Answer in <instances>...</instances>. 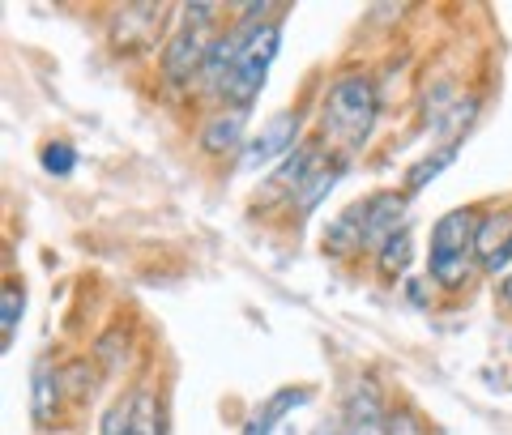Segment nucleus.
<instances>
[{
	"mask_svg": "<svg viewBox=\"0 0 512 435\" xmlns=\"http://www.w3.org/2000/svg\"><path fill=\"white\" fill-rule=\"evenodd\" d=\"M376 111H380V99H376V86L367 82V77H359V73L338 77L325 94L329 141H338L342 150H359L376 124Z\"/></svg>",
	"mask_w": 512,
	"mask_h": 435,
	"instance_id": "nucleus-1",
	"label": "nucleus"
},
{
	"mask_svg": "<svg viewBox=\"0 0 512 435\" xmlns=\"http://www.w3.org/2000/svg\"><path fill=\"white\" fill-rule=\"evenodd\" d=\"M478 252V218L474 209H453L431 227V252H427V273L440 286L457 290L470 278V261Z\"/></svg>",
	"mask_w": 512,
	"mask_h": 435,
	"instance_id": "nucleus-2",
	"label": "nucleus"
},
{
	"mask_svg": "<svg viewBox=\"0 0 512 435\" xmlns=\"http://www.w3.org/2000/svg\"><path fill=\"white\" fill-rule=\"evenodd\" d=\"M214 18H218L214 5H188L184 9V22L175 26V35H171L167 52H163L167 82L180 86L192 73L205 69V56H210V47H214V26H210Z\"/></svg>",
	"mask_w": 512,
	"mask_h": 435,
	"instance_id": "nucleus-3",
	"label": "nucleus"
},
{
	"mask_svg": "<svg viewBox=\"0 0 512 435\" xmlns=\"http://www.w3.org/2000/svg\"><path fill=\"white\" fill-rule=\"evenodd\" d=\"M282 47V26L278 22H261L252 30V39L244 43V52H239V64L231 73V86H227V99L235 103V111H244L256 103V94H261L269 69H274V56Z\"/></svg>",
	"mask_w": 512,
	"mask_h": 435,
	"instance_id": "nucleus-4",
	"label": "nucleus"
},
{
	"mask_svg": "<svg viewBox=\"0 0 512 435\" xmlns=\"http://www.w3.org/2000/svg\"><path fill=\"white\" fill-rule=\"evenodd\" d=\"M299 137V116L295 111H282V116L269 120L261 133H256L248 145H244V154H239V171H265V167H274L278 158L291 154V145Z\"/></svg>",
	"mask_w": 512,
	"mask_h": 435,
	"instance_id": "nucleus-5",
	"label": "nucleus"
},
{
	"mask_svg": "<svg viewBox=\"0 0 512 435\" xmlns=\"http://www.w3.org/2000/svg\"><path fill=\"white\" fill-rule=\"evenodd\" d=\"M342 435H389V414H384V401L372 380L350 384L346 410H342Z\"/></svg>",
	"mask_w": 512,
	"mask_h": 435,
	"instance_id": "nucleus-6",
	"label": "nucleus"
},
{
	"mask_svg": "<svg viewBox=\"0 0 512 435\" xmlns=\"http://www.w3.org/2000/svg\"><path fill=\"white\" fill-rule=\"evenodd\" d=\"M252 30L248 22H239L235 30H227L222 39H214L210 47V56H205V69H201V82L210 94H222L227 99V86H231V73H235V64H239V52H244V43L252 39Z\"/></svg>",
	"mask_w": 512,
	"mask_h": 435,
	"instance_id": "nucleus-7",
	"label": "nucleus"
},
{
	"mask_svg": "<svg viewBox=\"0 0 512 435\" xmlns=\"http://www.w3.org/2000/svg\"><path fill=\"white\" fill-rule=\"evenodd\" d=\"M423 116H427V128L436 137H457V133H466V124L474 116V103L470 99H461L457 90H431L427 94V107H423Z\"/></svg>",
	"mask_w": 512,
	"mask_h": 435,
	"instance_id": "nucleus-8",
	"label": "nucleus"
},
{
	"mask_svg": "<svg viewBox=\"0 0 512 435\" xmlns=\"http://www.w3.org/2000/svg\"><path fill=\"white\" fill-rule=\"evenodd\" d=\"M478 256L491 273H500L512 265V214H495L487 222H478Z\"/></svg>",
	"mask_w": 512,
	"mask_h": 435,
	"instance_id": "nucleus-9",
	"label": "nucleus"
},
{
	"mask_svg": "<svg viewBox=\"0 0 512 435\" xmlns=\"http://www.w3.org/2000/svg\"><path fill=\"white\" fill-rule=\"evenodd\" d=\"M308 397H312V389H282V393H274V397H269L265 406H261V414H256L252 423L244 427V435H269V431L282 423V414H286V410L303 406Z\"/></svg>",
	"mask_w": 512,
	"mask_h": 435,
	"instance_id": "nucleus-10",
	"label": "nucleus"
},
{
	"mask_svg": "<svg viewBox=\"0 0 512 435\" xmlns=\"http://www.w3.org/2000/svg\"><path fill=\"white\" fill-rule=\"evenodd\" d=\"M239 141H244V111H227V116L205 124V133H201V145L210 154H227Z\"/></svg>",
	"mask_w": 512,
	"mask_h": 435,
	"instance_id": "nucleus-11",
	"label": "nucleus"
},
{
	"mask_svg": "<svg viewBox=\"0 0 512 435\" xmlns=\"http://www.w3.org/2000/svg\"><path fill=\"white\" fill-rule=\"evenodd\" d=\"M30 414H35V423H47V418L56 414V372H52V363H35V372H30Z\"/></svg>",
	"mask_w": 512,
	"mask_h": 435,
	"instance_id": "nucleus-12",
	"label": "nucleus"
},
{
	"mask_svg": "<svg viewBox=\"0 0 512 435\" xmlns=\"http://www.w3.org/2000/svg\"><path fill=\"white\" fill-rule=\"evenodd\" d=\"M453 158H457V145H444V150L427 154L419 167H410V175H406V188H410V192H419L423 184H431V180H436L440 171H448V163H453Z\"/></svg>",
	"mask_w": 512,
	"mask_h": 435,
	"instance_id": "nucleus-13",
	"label": "nucleus"
},
{
	"mask_svg": "<svg viewBox=\"0 0 512 435\" xmlns=\"http://www.w3.org/2000/svg\"><path fill=\"white\" fill-rule=\"evenodd\" d=\"M333 184H338V171H333V167H320V171L312 175V180H308V184H303V188L295 192L303 214H312V209H316V205H320V201H325L329 192H333Z\"/></svg>",
	"mask_w": 512,
	"mask_h": 435,
	"instance_id": "nucleus-14",
	"label": "nucleus"
},
{
	"mask_svg": "<svg viewBox=\"0 0 512 435\" xmlns=\"http://www.w3.org/2000/svg\"><path fill=\"white\" fill-rule=\"evenodd\" d=\"M410 252H414V235H410V227H402V231L389 239V244L380 248V265L389 269V273H402L410 265Z\"/></svg>",
	"mask_w": 512,
	"mask_h": 435,
	"instance_id": "nucleus-15",
	"label": "nucleus"
},
{
	"mask_svg": "<svg viewBox=\"0 0 512 435\" xmlns=\"http://www.w3.org/2000/svg\"><path fill=\"white\" fill-rule=\"evenodd\" d=\"M133 431L137 435H158V431H163V418H158V406H154L150 393L133 397Z\"/></svg>",
	"mask_w": 512,
	"mask_h": 435,
	"instance_id": "nucleus-16",
	"label": "nucleus"
},
{
	"mask_svg": "<svg viewBox=\"0 0 512 435\" xmlns=\"http://www.w3.org/2000/svg\"><path fill=\"white\" fill-rule=\"evenodd\" d=\"M22 290L18 286H5V295H0V329H5V346L13 342V333H18V320H22Z\"/></svg>",
	"mask_w": 512,
	"mask_h": 435,
	"instance_id": "nucleus-17",
	"label": "nucleus"
},
{
	"mask_svg": "<svg viewBox=\"0 0 512 435\" xmlns=\"http://www.w3.org/2000/svg\"><path fill=\"white\" fill-rule=\"evenodd\" d=\"M77 163V150L69 141H52V145H43V167L52 171V175H69Z\"/></svg>",
	"mask_w": 512,
	"mask_h": 435,
	"instance_id": "nucleus-18",
	"label": "nucleus"
},
{
	"mask_svg": "<svg viewBox=\"0 0 512 435\" xmlns=\"http://www.w3.org/2000/svg\"><path fill=\"white\" fill-rule=\"evenodd\" d=\"M99 435H137V431H133V401H124V406H111V410L103 414Z\"/></svg>",
	"mask_w": 512,
	"mask_h": 435,
	"instance_id": "nucleus-19",
	"label": "nucleus"
},
{
	"mask_svg": "<svg viewBox=\"0 0 512 435\" xmlns=\"http://www.w3.org/2000/svg\"><path fill=\"white\" fill-rule=\"evenodd\" d=\"M389 435H423V427H419V418H414L410 410H397L389 418Z\"/></svg>",
	"mask_w": 512,
	"mask_h": 435,
	"instance_id": "nucleus-20",
	"label": "nucleus"
},
{
	"mask_svg": "<svg viewBox=\"0 0 512 435\" xmlns=\"http://www.w3.org/2000/svg\"><path fill=\"white\" fill-rule=\"evenodd\" d=\"M312 435H342V431H338V427H329V423H320Z\"/></svg>",
	"mask_w": 512,
	"mask_h": 435,
	"instance_id": "nucleus-21",
	"label": "nucleus"
},
{
	"mask_svg": "<svg viewBox=\"0 0 512 435\" xmlns=\"http://www.w3.org/2000/svg\"><path fill=\"white\" fill-rule=\"evenodd\" d=\"M504 303H508V308H512V273H508V278H504Z\"/></svg>",
	"mask_w": 512,
	"mask_h": 435,
	"instance_id": "nucleus-22",
	"label": "nucleus"
}]
</instances>
